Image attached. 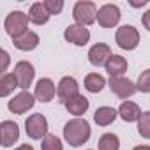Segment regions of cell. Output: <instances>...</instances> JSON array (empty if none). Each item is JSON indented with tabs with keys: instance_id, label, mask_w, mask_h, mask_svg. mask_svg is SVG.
I'll use <instances>...</instances> for the list:
<instances>
[{
	"instance_id": "6da1fadb",
	"label": "cell",
	"mask_w": 150,
	"mask_h": 150,
	"mask_svg": "<svg viewBox=\"0 0 150 150\" xmlns=\"http://www.w3.org/2000/svg\"><path fill=\"white\" fill-rule=\"evenodd\" d=\"M92 131H90V125L87 120L83 118H74V120H69L64 127V138L65 141L71 145V146H81L83 143L88 141Z\"/></svg>"
},
{
	"instance_id": "7a4b0ae2",
	"label": "cell",
	"mask_w": 150,
	"mask_h": 150,
	"mask_svg": "<svg viewBox=\"0 0 150 150\" xmlns=\"http://www.w3.org/2000/svg\"><path fill=\"white\" fill-rule=\"evenodd\" d=\"M28 21H30L28 14H25L21 11H13V13L7 14L6 21H4V27H6V32L13 39H16V37H20V35H23L27 32Z\"/></svg>"
},
{
	"instance_id": "3957f363",
	"label": "cell",
	"mask_w": 150,
	"mask_h": 150,
	"mask_svg": "<svg viewBox=\"0 0 150 150\" xmlns=\"http://www.w3.org/2000/svg\"><path fill=\"white\" fill-rule=\"evenodd\" d=\"M97 7L94 2H76L74 4V9H72V18L78 25L81 27H87V25H92L96 20H97Z\"/></svg>"
},
{
	"instance_id": "277c9868",
	"label": "cell",
	"mask_w": 150,
	"mask_h": 150,
	"mask_svg": "<svg viewBox=\"0 0 150 150\" xmlns=\"http://www.w3.org/2000/svg\"><path fill=\"white\" fill-rule=\"evenodd\" d=\"M25 131L32 139H44L48 134V120L42 113H34L25 120Z\"/></svg>"
},
{
	"instance_id": "5b68a950",
	"label": "cell",
	"mask_w": 150,
	"mask_h": 150,
	"mask_svg": "<svg viewBox=\"0 0 150 150\" xmlns=\"http://www.w3.org/2000/svg\"><path fill=\"white\" fill-rule=\"evenodd\" d=\"M115 39H117V44L122 50H134L139 44V34L132 25H122L117 30Z\"/></svg>"
},
{
	"instance_id": "8992f818",
	"label": "cell",
	"mask_w": 150,
	"mask_h": 150,
	"mask_svg": "<svg viewBox=\"0 0 150 150\" xmlns=\"http://www.w3.org/2000/svg\"><path fill=\"white\" fill-rule=\"evenodd\" d=\"M34 104H35V97H34L28 90H23L21 94H18L16 97H13V99L9 101L7 108H9V111H13V113H16V115H23V113H27L30 108H34Z\"/></svg>"
},
{
	"instance_id": "52a82bcc",
	"label": "cell",
	"mask_w": 150,
	"mask_h": 150,
	"mask_svg": "<svg viewBox=\"0 0 150 150\" xmlns=\"http://www.w3.org/2000/svg\"><path fill=\"white\" fill-rule=\"evenodd\" d=\"M120 9L113 4H106L99 9L97 13V21L103 28H113L118 21H120Z\"/></svg>"
},
{
	"instance_id": "ba28073f",
	"label": "cell",
	"mask_w": 150,
	"mask_h": 150,
	"mask_svg": "<svg viewBox=\"0 0 150 150\" xmlns=\"http://www.w3.org/2000/svg\"><path fill=\"white\" fill-rule=\"evenodd\" d=\"M14 76H16V80H18V83H20V88L27 90V88L32 85L34 76H35L34 65H32L30 62H25V60L18 62L16 67H14Z\"/></svg>"
},
{
	"instance_id": "9c48e42d",
	"label": "cell",
	"mask_w": 150,
	"mask_h": 150,
	"mask_svg": "<svg viewBox=\"0 0 150 150\" xmlns=\"http://www.w3.org/2000/svg\"><path fill=\"white\" fill-rule=\"evenodd\" d=\"M64 37L67 42H71L74 46H85L90 39V32H88V28H85L81 25H69L64 32Z\"/></svg>"
},
{
	"instance_id": "30bf717a",
	"label": "cell",
	"mask_w": 150,
	"mask_h": 150,
	"mask_svg": "<svg viewBox=\"0 0 150 150\" xmlns=\"http://www.w3.org/2000/svg\"><path fill=\"white\" fill-rule=\"evenodd\" d=\"M110 88L113 94H117L120 99H127L136 92V85L124 76H117V78H110Z\"/></svg>"
},
{
	"instance_id": "8fae6325",
	"label": "cell",
	"mask_w": 150,
	"mask_h": 150,
	"mask_svg": "<svg viewBox=\"0 0 150 150\" xmlns=\"http://www.w3.org/2000/svg\"><path fill=\"white\" fill-rule=\"evenodd\" d=\"M20 138V127L13 120H4L0 124V143L2 146H13Z\"/></svg>"
},
{
	"instance_id": "7c38bea8",
	"label": "cell",
	"mask_w": 150,
	"mask_h": 150,
	"mask_svg": "<svg viewBox=\"0 0 150 150\" xmlns=\"http://www.w3.org/2000/svg\"><path fill=\"white\" fill-rule=\"evenodd\" d=\"M78 87L80 85H78V81L74 80V78H71V76L62 78L60 83H58V87H57V97H58V101L65 104L71 97L78 96Z\"/></svg>"
},
{
	"instance_id": "4fadbf2b",
	"label": "cell",
	"mask_w": 150,
	"mask_h": 150,
	"mask_svg": "<svg viewBox=\"0 0 150 150\" xmlns=\"http://www.w3.org/2000/svg\"><path fill=\"white\" fill-rule=\"evenodd\" d=\"M111 48L108 46V44H104V42H97V44H94L90 50H88V60H90V64L92 65H106L108 64V60L111 58Z\"/></svg>"
},
{
	"instance_id": "5bb4252c",
	"label": "cell",
	"mask_w": 150,
	"mask_h": 150,
	"mask_svg": "<svg viewBox=\"0 0 150 150\" xmlns=\"http://www.w3.org/2000/svg\"><path fill=\"white\" fill-rule=\"evenodd\" d=\"M57 94V87L50 78H41L35 85V99L41 103H50Z\"/></svg>"
},
{
	"instance_id": "9a60e30c",
	"label": "cell",
	"mask_w": 150,
	"mask_h": 150,
	"mask_svg": "<svg viewBox=\"0 0 150 150\" xmlns=\"http://www.w3.org/2000/svg\"><path fill=\"white\" fill-rule=\"evenodd\" d=\"M65 108H67V111H69L71 115L81 117V115H85V111L88 110V99H87L85 96L78 94V96L71 97V99L65 103Z\"/></svg>"
},
{
	"instance_id": "2e32d148",
	"label": "cell",
	"mask_w": 150,
	"mask_h": 150,
	"mask_svg": "<svg viewBox=\"0 0 150 150\" xmlns=\"http://www.w3.org/2000/svg\"><path fill=\"white\" fill-rule=\"evenodd\" d=\"M118 115H120V118H122L124 122H136V120H139V117H141V110H139V106H138L136 103H132V101H124V103L120 104V108H118Z\"/></svg>"
},
{
	"instance_id": "e0dca14e",
	"label": "cell",
	"mask_w": 150,
	"mask_h": 150,
	"mask_svg": "<svg viewBox=\"0 0 150 150\" xmlns=\"http://www.w3.org/2000/svg\"><path fill=\"white\" fill-rule=\"evenodd\" d=\"M13 41H14V46L18 50H21V51H30V50L39 46V35L35 32H30V30H27L23 35L16 37Z\"/></svg>"
},
{
	"instance_id": "ac0fdd59",
	"label": "cell",
	"mask_w": 150,
	"mask_h": 150,
	"mask_svg": "<svg viewBox=\"0 0 150 150\" xmlns=\"http://www.w3.org/2000/svg\"><path fill=\"white\" fill-rule=\"evenodd\" d=\"M106 71L111 78H117V76H122V74L127 71V60L120 55H111V58L108 60L106 64Z\"/></svg>"
},
{
	"instance_id": "d6986e66",
	"label": "cell",
	"mask_w": 150,
	"mask_h": 150,
	"mask_svg": "<svg viewBox=\"0 0 150 150\" xmlns=\"http://www.w3.org/2000/svg\"><path fill=\"white\" fill-rule=\"evenodd\" d=\"M28 20H30L34 25H44V23L50 20V13L46 11V7H44L42 2L32 4V7H30V11H28Z\"/></svg>"
},
{
	"instance_id": "ffe728a7",
	"label": "cell",
	"mask_w": 150,
	"mask_h": 150,
	"mask_svg": "<svg viewBox=\"0 0 150 150\" xmlns=\"http://www.w3.org/2000/svg\"><path fill=\"white\" fill-rule=\"evenodd\" d=\"M118 111L115 108H110V106H103V108H97L96 113H94V122L97 125H110L115 118H117Z\"/></svg>"
},
{
	"instance_id": "44dd1931",
	"label": "cell",
	"mask_w": 150,
	"mask_h": 150,
	"mask_svg": "<svg viewBox=\"0 0 150 150\" xmlns=\"http://www.w3.org/2000/svg\"><path fill=\"white\" fill-rule=\"evenodd\" d=\"M104 85H106V80L101 76V74H97V72H90V74L85 76V88L88 92H92V94L101 92L104 88Z\"/></svg>"
},
{
	"instance_id": "7402d4cb",
	"label": "cell",
	"mask_w": 150,
	"mask_h": 150,
	"mask_svg": "<svg viewBox=\"0 0 150 150\" xmlns=\"http://www.w3.org/2000/svg\"><path fill=\"white\" fill-rule=\"evenodd\" d=\"M16 87H20V83H18V80H16V76H14V72L4 74L2 80H0V96H2V97L9 96Z\"/></svg>"
},
{
	"instance_id": "603a6c76",
	"label": "cell",
	"mask_w": 150,
	"mask_h": 150,
	"mask_svg": "<svg viewBox=\"0 0 150 150\" xmlns=\"http://www.w3.org/2000/svg\"><path fill=\"white\" fill-rule=\"evenodd\" d=\"M97 146H99V150H118V148H120L118 136L113 134V132H106V134H103V136L99 138Z\"/></svg>"
},
{
	"instance_id": "cb8c5ba5",
	"label": "cell",
	"mask_w": 150,
	"mask_h": 150,
	"mask_svg": "<svg viewBox=\"0 0 150 150\" xmlns=\"http://www.w3.org/2000/svg\"><path fill=\"white\" fill-rule=\"evenodd\" d=\"M42 150H64V145L57 134H46V138L41 141Z\"/></svg>"
},
{
	"instance_id": "d4e9b609",
	"label": "cell",
	"mask_w": 150,
	"mask_h": 150,
	"mask_svg": "<svg viewBox=\"0 0 150 150\" xmlns=\"http://www.w3.org/2000/svg\"><path fill=\"white\" fill-rule=\"evenodd\" d=\"M138 132L143 138L150 139V111H143L141 113V117L138 120Z\"/></svg>"
},
{
	"instance_id": "484cf974",
	"label": "cell",
	"mask_w": 150,
	"mask_h": 150,
	"mask_svg": "<svg viewBox=\"0 0 150 150\" xmlns=\"http://www.w3.org/2000/svg\"><path fill=\"white\" fill-rule=\"evenodd\" d=\"M136 90L145 92V94L150 92V69H146V71H143V72L139 74L138 83H136Z\"/></svg>"
},
{
	"instance_id": "4316f807",
	"label": "cell",
	"mask_w": 150,
	"mask_h": 150,
	"mask_svg": "<svg viewBox=\"0 0 150 150\" xmlns=\"http://www.w3.org/2000/svg\"><path fill=\"white\" fill-rule=\"evenodd\" d=\"M42 4H44L46 11L50 13V16L51 14H60L62 9H64V2H62V0H44Z\"/></svg>"
},
{
	"instance_id": "83f0119b",
	"label": "cell",
	"mask_w": 150,
	"mask_h": 150,
	"mask_svg": "<svg viewBox=\"0 0 150 150\" xmlns=\"http://www.w3.org/2000/svg\"><path fill=\"white\" fill-rule=\"evenodd\" d=\"M0 55H2V71H7V65H9V53L6 50L0 51Z\"/></svg>"
},
{
	"instance_id": "f1b7e54d",
	"label": "cell",
	"mask_w": 150,
	"mask_h": 150,
	"mask_svg": "<svg viewBox=\"0 0 150 150\" xmlns=\"http://www.w3.org/2000/svg\"><path fill=\"white\" fill-rule=\"evenodd\" d=\"M143 25H145L146 30H150V9L143 14Z\"/></svg>"
},
{
	"instance_id": "f546056e",
	"label": "cell",
	"mask_w": 150,
	"mask_h": 150,
	"mask_svg": "<svg viewBox=\"0 0 150 150\" xmlns=\"http://www.w3.org/2000/svg\"><path fill=\"white\" fill-rule=\"evenodd\" d=\"M16 150H34V146H32V145H28V143H23V145H20Z\"/></svg>"
},
{
	"instance_id": "4dcf8cb0",
	"label": "cell",
	"mask_w": 150,
	"mask_h": 150,
	"mask_svg": "<svg viewBox=\"0 0 150 150\" xmlns=\"http://www.w3.org/2000/svg\"><path fill=\"white\" fill-rule=\"evenodd\" d=\"M132 150H150V146H148V145H138V146H134Z\"/></svg>"
}]
</instances>
